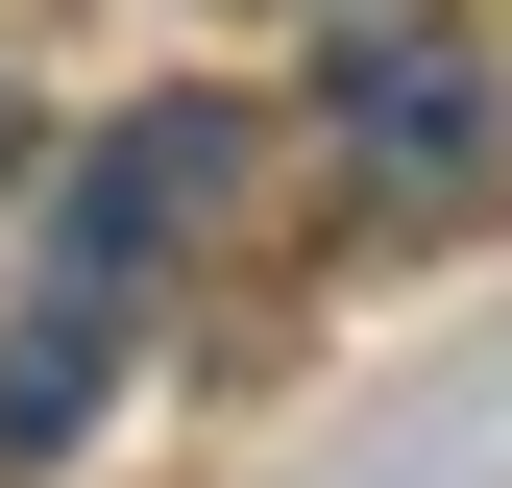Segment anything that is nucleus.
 <instances>
[{"label": "nucleus", "mask_w": 512, "mask_h": 488, "mask_svg": "<svg viewBox=\"0 0 512 488\" xmlns=\"http://www.w3.org/2000/svg\"><path fill=\"white\" fill-rule=\"evenodd\" d=\"M220 196H244V98H122L98 147H74V196H49V293H25V342H0V464H49V440L122 391V318L171 293V244H196Z\"/></svg>", "instance_id": "obj_1"}, {"label": "nucleus", "mask_w": 512, "mask_h": 488, "mask_svg": "<svg viewBox=\"0 0 512 488\" xmlns=\"http://www.w3.org/2000/svg\"><path fill=\"white\" fill-rule=\"evenodd\" d=\"M317 122H342L391 196H464V171H488V74L439 25H342V49H317Z\"/></svg>", "instance_id": "obj_2"}, {"label": "nucleus", "mask_w": 512, "mask_h": 488, "mask_svg": "<svg viewBox=\"0 0 512 488\" xmlns=\"http://www.w3.org/2000/svg\"><path fill=\"white\" fill-rule=\"evenodd\" d=\"M0 171H25V98H0Z\"/></svg>", "instance_id": "obj_3"}]
</instances>
